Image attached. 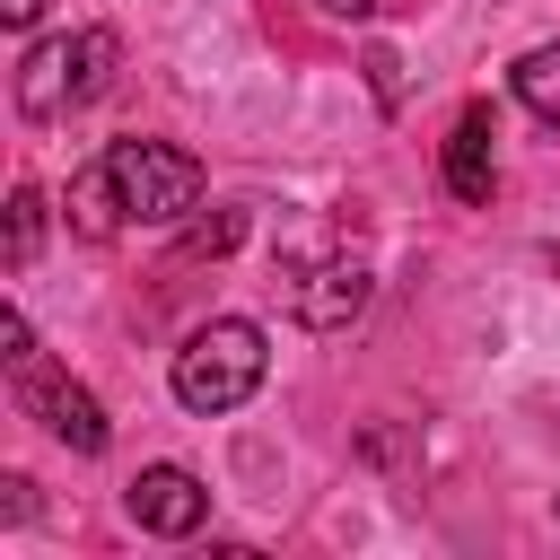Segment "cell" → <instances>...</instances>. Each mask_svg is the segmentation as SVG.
I'll use <instances>...</instances> for the list:
<instances>
[{"mask_svg":"<svg viewBox=\"0 0 560 560\" xmlns=\"http://www.w3.org/2000/svg\"><path fill=\"white\" fill-rule=\"evenodd\" d=\"M324 9H332V18H368L376 0H324Z\"/></svg>","mask_w":560,"mask_h":560,"instance_id":"cell-14","label":"cell"},{"mask_svg":"<svg viewBox=\"0 0 560 560\" xmlns=\"http://www.w3.org/2000/svg\"><path fill=\"white\" fill-rule=\"evenodd\" d=\"M359 306H368V271H359V262H315V271H298V289H289V315H298L306 332H341Z\"/></svg>","mask_w":560,"mask_h":560,"instance_id":"cell-6","label":"cell"},{"mask_svg":"<svg viewBox=\"0 0 560 560\" xmlns=\"http://www.w3.org/2000/svg\"><path fill=\"white\" fill-rule=\"evenodd\" d=\"M105 166H114L122 219H140V228H166V219H184L201 201V158L175 149V140H114Z\"/></svg>","mask_w":560,"mask_h":560,"instance_id":"cell-4","label":"cell"},{"mask_svg":"<svg viewBox=\"0 0 560 560\" xmlns=\"http://www.w3.org/2000/svg\"><path fill=\"white\" fill-rule=\"evenodd\" d=\"M35 245H44V192H35V184H18V192H9V254H0V262H9V271H26V262H35Z\"/></svg>","mask_w":560,"mask_h":560,"instance_id":"cell-10","label":"cell"},{"mask_svg":"<svg viewBox=\"0 0 560 560\" xmlns=\"http://www.w3.org/2000/svg\"><path fill=\"white\" fill-rule=\"evenodd\" d=\"M516 105H525L534 122H560V44H534V52L516 61Z\"/></svg>","mask_w":560,"mask_h":560,"instance_id":"cell-9","label":"cell"},{"mask_svg":"<svg viewBox=\"0 0 560 560\" xmlns=\"http://www.w3.org/2000/svg\"><path fill=\"white\" fill-rule=\"evenodd\" d=\"M262 368H271L262 324H254V315H210V324H192V332H184V350H175L166 385H175V402H184V411L219 420V411H236V402L262 385Z\"/></svg>","mask_w":560,"mask_h":560,"instance_id":"cell-1","label":"cell"},{"mask_svg":"<svg viewBox=\"0 0 560 560\" xmlns=\"http://www.w3.org/2000/svg\"><path fill=\"white\" fill-rule=\"evenodd\" d=\"M0 368H9V394H18V402H26V411H35L70 455H105V438H114V429H105L96 394H88V385H70V376L35 350V324H26V315H9V324H0Z\"/></svg>","mask_w":560,"mask_h":560,"instance_id":"cell-2","label":"cell"},{"mask_svg":"<svg viewBox=\"0 0 560 560\" xmlns=\"http://www.w3.org/2000/svg\"><path fill=\"white\" fill-rule=\"evenodd\" d=\"M551 262H560V254H551Z\"/></svg>","mask_w":560,"mask_h":560,"instance_id":"cell-15","label":"cell"},{"mask_svg":"<svg viewBox=\"0 0 560 560\" xmlns=\"http://www.w3.org/2000/svg\"><path fill=\"white\" fill-rule=\"evenodd\" d=\"M0 18H9V26H35V18H44V0H0Z\"/></svg>","mask_w":560,"mask_h":560,"instance_id":"cell-13","label":"cell"},{"mask_svg":"<svg viewBox=\"0 0 560 560\" xmlns=\"http://www.w3.org/2000/svg\"><path fill=\"white\" fill-rule=\"evenodd\" d=\"M70 219H79V236H114L122 228V192H114V166L105 158H88L70 175Z\"/></svg>","mask_w":560,"mask_h":560,"instance_id":"cell-8","label":"cell"},{"mask_svg":"<svg viewBox=\"0 0 560 560\" xmlns=\"http://www.w3.org/2000/svg\"><path fill=\"white\" fill-rule=\"evenodd\" d=\"M368 88H376V105H385V114H394V105H402V61H394V52H385V44H376V52H368Z\"/></svg>","mask_w":560,"mask_h":560,"instance_id":"cell-12","label":"cell"},{"mask_svg":"<svg viewBox=\"0 0 560 560\" xmlns=\"http://www.w3.org/2000/svg\"><path fill=\"white\" fill-rule=\"evenodd\" d=\"M122 508H131V525L140 534H192L201 516H210V490H201V472H184V464H140L131 472V490H122Z\"/></svg>","mask_w":560,"mask_h":560,"instance_id":"cell-5","label":"cell"},{"mask_svg":"<svg viewBox=\"0 0 560 560\" xmlns=\"http://www.w3.org/2000/svg\"><path fill=\"white\" fill-rule=\"evenodd\" d=\"M490 105H472L455 131H446V192L455 201H490V184H499V158H490Z\"/></svg>","mask_w":560,"mask_h":560,"instance_id":"cell-7","label":"cell"},{"mask_svg":"<svg viewBox=\"0 0 560 560\" xmlns=\"http://www.w3.org/2000/svg\"><path fill=\"white\" fill-rule=\"evenodd\" d=\"M236 245H245V210H236V201L184 228V254H236Z\"/></svg>","mask_w":560,"mask_h":560,"instance_id":"cell-11","label":"cell"},{"mask_svg":"<svg viewBox=\"0 0 560 560\" xmlns=\"http://www.w3.org/2000/svg\"><path fill=\"white\" fill-rule=\"evenodd\" d=\"M114 61H122L114 26H79V35H52V44H35V52L18 61V114H26V122H61L70 105L105 96Z\"/></svg>","mask_w":560,"mask_h":560,"instance_id":"cell-3","label":"cell"}]
</instances>
